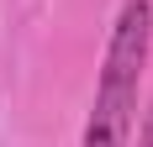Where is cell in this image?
I'll return each instance as SVG.
<instances>
[{
    "label": "cell",
    "instance_id": "cell-1",
    "mask_svg": "<svg viewBox=\"0 0 153 147\" xmlns=\"http://www.w3.org/2000/svg\"><path fill=\"white\" fill-rule=\"evenodd\" d=\"M153 53V5L148 0H127L116 26L106 42V63H100V84H95V105L85 121V142L79 147H127L132 126H137V89L143 68Z\"/></svg>",
    "mask_w": 153,
    "mask_h": 147
},
{
    "label": "cell",
    "instance_id": "cell-2",
    "mask_svg": "<svg viewBox=\"0 0 153 147\" xmlns=\"http://www.w3.org/2000/svg\"><path fill=\"white\" fill-rule=\"evenodd\" d=\"M137 147H153V110H148V121H143V142Z\"/></svg>",
    "mask_w": 153,
    "mask_h": 147
}]
</instances>
